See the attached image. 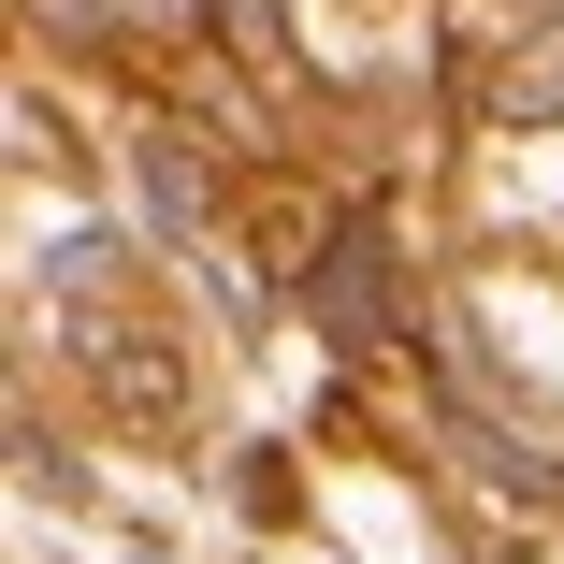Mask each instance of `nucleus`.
I'll return each instance as SVG.
<instances>
[{
  "instance_id": "obj_2",
  "label": "nucleus",
  "mask_w": 564,
  "mask_h": 564,
  "mask_svg": "<svg viewBox=\"0 0 564 564\" xmlns=\"http://www.w3.org/2000/svg\"><path fill=\"white\" fill-rule=\"evenodd\" d=\"M507 117H564V30L535 58H507Z\"/></svg>"
},
{
  "instance_id": "obj_3",
  "label": "nucleus",
  "mask_w": 564,
  "mask_h": 564,
  "mask_svg": "<svg viewBox=\"0 0 564 564\" xmlns=\"http://www.w3.org/2000/svg\"><path fill=\"white\" fill-rule=\"evenodd\" d=\"M217 30H232V44L261 58V44H275V0H217Z\"/></svg>"
},
{
  "instance_id": "obj_1",
  "label": "nucleus",
  "mask_w": 564,
  "mask_h": 564,
  "mask_svg": "<svg viewBox=\"0 0 564 564\" xmlns=\"http://www.w3.org/2000/svg\"><path fill=\"white\" fill-rule=\"evenodd\" d=\"M304 318L333 333V348H391V333H405V304H391V232H377V217H348V232L318 247Z\"/></svg>"
}]
</instances>
